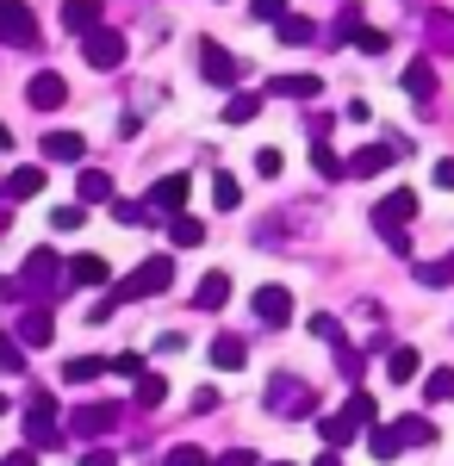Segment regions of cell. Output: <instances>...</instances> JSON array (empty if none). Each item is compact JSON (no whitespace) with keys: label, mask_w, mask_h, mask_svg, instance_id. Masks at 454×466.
I'll return each instance as SVG.
<instances>
[{"label":"cell","mask_w":454,"mask_h":466,"mask_svg":"<svg viewBox=\"0 0 454 466\" xmlns=\"http://www.w3.org/2000/svg\"><path fill=\"white\" fill-rule=\"evenodd\" d=\"M169 287H175V261H169V255H150V261H138V268L119 280L112 299H119V305H138V299H156V292H169Z\"/></svg>","instance_id":"obj_1"},{"label":"cell","mask_w":454,"mask_h":466,"mask_svg":"<svg viewBox=\"0 0 454 466\" xmlns=\"http://www.w3.org/2000/svg\"><path fill=\"white\" fill-rule=\"evenodd\" d=\"M26 448H37V454L63 448V430H57V398H50V392H32V404H26Z\"/></svg>","instance_id":"obj_2"},{"label":"cell","mask_w":454,"mask_h":466,"mask_svg":"<svg viewBox=\"0 0 454 466\" xmlns=\"http://www.w3.org/2000/svg\"><path fill=\"white\" fill-rule=\"evenodd\" d=\"M268 410L274 417H317V392L305 380H293V373H274L268 380Z\"/></svg>","instance_id":"obj_3"},{"label":"cell","mask_w":454,"mask_h":466,"mask_svg":"<svg viewBox=\"0 0 454 466\" xmlns=\"http://www.w3.org/2000/svg\"><path fill=\"white\" fill-rule=\"evenodd\" d=\"M19 287H26V292H44V299H63V255L37 243V249L26 255V274H19Z\"/></svg>","instance_id":"obj_4"},{"label":"cell","mask_w":454,"mask_h":466,"mask_svg":"<svg viewBox=\"0 0 454 466\" xmlns=\"http://www.w3.org/2000/svg\"><path fill=\"white\" fill-rule=\"evenodd\" d=\"M119 423H125V410H119V404H81V410H69L63 435H75V441H100V435H112Z\"/></svg>","instance_id":"obj_5"},{"label":"cell","mask_w":454,"mask_h":466,"mask_svg":"<svg viewBox=\"0 0 454 466\" xmlns=\"http://www.w3.org/2000/svg\"><path fill=\"white\" fill-rule=\"evenodd\" d=\"M0 44L37 50V13L26 6V0H0Z\"/></svg>","instance_id":"obj_6"},{"label":"cell","mask_w":454,"mask_h":466,"mask_svg":"<svg viewBox=\"0 0 454 466\" xmlns=\"http://www.w3.org/2000/svg\"><path fill=\"white\" fill-rule=\"evenodd\" d=\"M411 218H418V193H411V187H398V193H386L380 206H374V230L392 243V237H405V224H411Z\"/></svg>","instance_id":"obj_7"},{"label":"cell","mask_w":454,"mask_h":466,"mask_svg":"<svg viewBox=\"0 0 454 466\" xmlns=\"http://www.w3.org/2000/svg\"><path fill=\"white\" fill-rule=\"evenodd\" d=\"M200 75H206L212 87H237L243 81V63L224 50V44H212V37H200Z\"/></svg>","instance_id":"obj_8"},{"label":"cell","mask_w":454,"mask_h":466,"mask_svg":"<svg viewBox=\"0 0 454 466\" xmlns=\"http://www.w3.org/2000/svg\"><path fill=\"white\" fill-rule=\"evenodd\" d=\"M81 56H88V69H119V63H125V37L112 32V25H100V32H88L81 37Z\"/></svg>","instance_id":"obj_9"},{"label":"cell","mask_w":454,"mask_h":466,"mask_svg":"<svg viewBox=\"0 0 454 466\" xmlns=\"http://www.w3.org/2000/svg\"><path fill=\"white\" fill-rule=\"evenodd\" d=\"M398 156H411V144H405V137L367 144V149H355V156H349V175H355V180H367V175H380L386 162H398Z\"/></svg>","instance_id":"obj_10"},{"label":"cell","mask_w":454,"mask_h":466,"mask_svg":"<svg viewBox=\"0 0 454 466\" xmlns=\"http://www.w3.org/2000/svg\"><path fill=\"white\" fill-rule=\"evenodd\" d=\"M26 100H32L37 112H57L63 100H69V81H63L57 69H37L32 81H26Z\"/></svg>","instance_id":"obj_11"},{"label":"cell","mask_w":454,"mask_h":466,"mask_svg":"<svg viewBox=\"0 0 454 466\" xmlns=\"http://www.w3.org/2000/svg\"><path fill=\"white\" fill-rule=\"evenodd\" d=\"M112 280V268H106L100 255H75L63 261V292H81V287H106Z\"/></svg>","instance_id":"obj_12"},{"label":"cell","mask_w":454,"mask_h":466,"mask_svg":"<svg viewBox=\"0 0 454 466\" xmlns=\"http://www.w3.org/2000/svg\"><path fill=\"white\" fill-rule=\"evenodd\" d=\"M187 193H193V180H187V175H162L156 187H150V212L181 218V212H187Z\"/></svg>","instance_id":"obj_13"},{"label":"cell","mask_w":454,"mask_h":466,"mask_svg":"<svg viewBox=\"0 0 454 466\" xmlns=\"http://www.w3.org/2000/svg\"><path fill=\"white\" fill-rule=\"evenodd\" d=\"M37 193H44V162L13 168V175H6V187H0V199H6V206H26V199H37Z\"/></svg>","instance_id":"obj_14"},{"label":"cell","mask_w":454,"mask_h":466,"mask_svg":"<svg viewBox=\"0 0 454 466\" xmlns=\"http://www.w3.org/2000/svg\"><path fill=\"white\" fill-rule=\"evenodd\" d=\"M405 94H411L423 112L436 106V63H429V56H411V63H405Z\"/></svg>","instance_id":"obj_15"},{"label":"cell","mask_w":454,"mask_h":466,"mask_svg":"<svg viewBox=\"0 0 454 466\" xmlns=\"http://www.w3.org/2000/svg\"><path fill=\"white\" fill-rule=\"evenodd\" d=\"M255 323H268V329L293 323V292H286V287H262V292H255Z\"/></svg>","instance_id":"obj_16"},{"label":"cell","mask_w":454,"mask_h":466,"mask_svg":"<svg viewBox=\"0 0 454 466\" xmlns=\"http://www.w3.org/2000/svg\"><path fill=\"white\" fill-rule=\"evenodd\" d=\"M44 144V162H81L88 156V137L81 131H50V137H37Z\"/></svg>","instance_id":"obj_17"},{"label":"cell","mask_w":454,"mask_h":466,"mask_svg":"<svg viewBox=\"0 0 454 466\" xmlns=\"http://www.w3.org/2000/svg\"><path fill=\"white\" fill-rule=\"evenodd\" d=\"M50 336H57V318H50V305H32V311L19 318V342H26V349H44Z\"/></svg>","instance_id":"obj_18"},{"label":"cell","mask_w":454,"mask_h":466,"mask_svg":"<svg viewBox=\"0 0 454 466\" xmlns=\"http://www.w3.org/2000/svg\"><path fill=\"white\" fill-rule=\"evenodd\" d=\"M75 193H81V206H112V175L106 168H81L75 175Z\"/></svg>","instance_id":"obj_19"},{"label":"cell","mask_w":454,"mask_h":466,"mask_svg":"<svg viewBox=\"0 0 454 466\" xmlns=\"http://www.w3.org/2000/svg\"><path fill=\"white\" fill-rule=\"evenodd\" d=\"M268 94H280V100H317V94H324V81H317V75H274V81H268Z\"/></svg>","instance_id":"obj_20"},{"label":"cell","mask_w":454,"mask_h":466,"mask_svg":"<svg viewBox=\"0 0 454 466\" xmlns=\"http://www.w3.org/2000/svg\"><path fill=\"white\" fill-rule=\"evenodd\" d=\"M63 25H69L75 37L100 32V0H63Z\"/></svg>","instance_id":"obj_21"},{"label":"cell","mask_w":454,"mask_h":466,"mask_svg":"<svg viewBox=\"0 0 454 466\" xmlns=\"http://www.w3.org/2000/svg\"><path fill=\"white\" fill-rule=\"evenodd\" d=\"M224 299H231V274H218V268H212L206 280L193 287V305H200V311H224Z\"/></svg>","instance_id":"obj_22"},{"label":"cell","mask_w":454,"mask_h":466,"mask_svg":"<svg viewBox=\"0 0 454 466\" xmlns=\"http://www.w3.org/2000/svg\"><path fill=\"white\" fill-rule=\"evenodd\" d=\"M206 355H212V367H218V373H243L249 349H243V342H237V336H218V342H212Z\"/></svg>","instance_id":"obj_23"},{"label":"cell","mask_w":454,"mask_h":466,"mask_svg":"<svg viewBox=\"0 0 454 466\" xmlns=\"http://www.w3.org/2000/svg\"><path fill=\"white\" fill-rule=\"evenodd\" d=\"M418 373H423V355H418V349H392V355H386V380H398V386H411Z\"/></svg>","instance_id":"obj_24"},{"label":"cell","mask_w":454,"mask_h":466,"mask_svg":"<svg viewBox=\"0 0 454 466\" xmlns=\"http://www.w3.org/2000/svg\"><path fill=\"white\" fill-rule=\"evenodd\" d=\"M274 32H280V44H293V50H305V44H317V25L305 19V13H286V19H280Z\"/></svg>","instance_id":"obj_25"},{"label":"cell","mask_w":454,"mask_h":466,"mask_svg":"<svg viewBox=\"0 0 454 466\" xmlns=\"http://www.w3.org/2000/svg\"><path fill=\"white\" fill-rule=\"evenodd\" d=\"M317 435H324V448H336V454H343V448H349V441H355L361 430H355L349 417L336 410V417H317Z\"/></svg>","instance_id":"obj_26"},{"label":"cell","mask_w":454,"mask_h":466,"mask_svg":"<svg viewBox=\"0 0 454 466\" xmlns=\"http://www.w3.org/2000/svg\"><path fill=\"white\" fill-rule=\"evenodd\" d=\"M367 454H374V461H398V454H405L398 430H392V423H374V430H367Z\"/></svg>","instance_id":"obj_27"},{"label":"cell","mask_w":454,"mask_h":466,"mask_svg":"<svg viewBox=\"0 0 454 466\" xmlns=\"http://www.w3.org/2000/svg\"><path fill=\"white\" fill-rule=\"evenodd\" d=\"M343 417H349L355 430H374V423H380V404H374V392H349Z\"/></svg>","instance_id":"obj_28"},{"label":"cell","mask_w":454,"mask_h":466,"mask_svg":"<svg viewBox=\"0 0 454 466\" xmlns=\"http://www.w3.org/2000/svg\"><path fill=\"white\" fill-rule=\"evenodd\" d=\"M392 430H398L405 448H429V441H436V423H429V417H398Z\"/></svg>","instance_id":"obj_29"},{"label":"cell","mask_w":454,"mask_h":466,"mask_svg":"<svg viewBox=\"0 0 454 466\" xmlns=\"http://www.w3.org/2000/svg\"><path fill=\"white\" fill-rule=\"evenodd\" d=\"M169 243H181V249H200V243H206V224H200V218H169Z\"/></svg>","instance_id":"obj_30"},{"label":"cell","mask_w":454,"mask_h":466,"mask_svg":"<svg viewBox=\"0 0 454 466\" xmlns=\"http://www.w3.org/2000/svg\"><path fill=\"white\" fill-rule=\"evenodd\" d=\"M100 373H106V360H94V355H75V360H63V380H69V386H94Z\"/></svg>","instance_id":"obj_31"},{"label":"cell","mask_w":454,"mask_h":466,"mask_svg":"<svg viewBox=\"0 0 454 466\" xmlns=\"http://www.w3.org/2000/svg\"><path fill=\"white\" fill-rule=\"evenodd\" d=\"M212 206H218V212H237V206H243V187H237V175H212Z\"/></svg>","instance_id":"obj_32"},{"label":"cell","mask_w":454,"mask_h":466,"mask_svg":"<svg viewBox=\"0 0 454 466\" xmlns=\"http://www.w3.org/2000/svg\"><path fill=\"white\" fill-rule=\"evenodd\" d=\"M312 168H317L324 180H343V175H349V162H343L330 144H312Z\"/></svg>","instance_id":"obj_33"},{"label":"cell","mask_w":454,"mask_h":466,"mask_svg":"<svg viewBox=\"0 0 454 466\" xmlns=\"http://www.w3.org/2000/svg\"><path fill=\"white\" fill-rule=\"evenodd\" d=\"M423 398H429V404H454V367H436V373L423 380Z\"/></svg>","instance_id":"obj_34"},{"label":"cell","mask_w":454,"mask_h":466,"mask_svg":"<svg viewBox=\"0 0 454 466\" xmlns=\"http://www.w3.org/2000/svg\"><path fill=\"white\" fill-rule=\"evenodd\" d=\"M162 398H169V380H162V373H138V404L143 410H156Z\"/></svg>","instance_id":"obj_35"},{"label":"cell","mask_w":454,"mask_h":466,"mask_svg":"<svg viewBox=\"0 0 454 466\" xmlns=\"http://www.w3.org/2000/svg\"><path fill=\"white\" fill-rule=\"evenodd\" d=\"M262 112V94H237V100H224V125H249Z\"/></svg>","instance_id":"obj_36"},{"label":"cell","mask_w":454,"mask_h":466,"mask_svg":"<svg viewBox=\"0 0 454 466\" xmlns=\"http://www.w3.org/2000/svg\"><path fill=\"white\" fill-rule=\"evenodd\" d=\"M361 25H367V19H361V6H343V13H336V44H355V37H361Z\"/></svg>","instance_id":"obj_37"},{"label":"cell","mask_w":454,"mask_h":466,"mask_svg":"<svg viewBox=\"0 0 454 466\" xmlns=\"http://www.w3.org/2000/svg\"><path fill=\"white\" fill-rule=\"evenodd\" d=\"M0 373H26V342L19 336H0Z\"/></svg>","instance_id":"obj_38"},{"label":"cell","mask_w":454,"mask_h":466,"mask_svg":"<svg viewBox=\"0 0 454 466\" xmlns=\"http://www.w3.org/2000/svg\"><path fill=\"white\" fill-rule=\"evenodd\" d=\"M411 274H418L423 287H449V280H454V261H418Z\"/></svg>","instance_id":"obj_39"},{"label":"cell","mask_w":454,"mask_h":466,"mask_svg":"<svg viewBox=\"0 0 454 466\" xmlns=\"http://www.w3.org/2000/svg\"><path fill=\"white\" fill-rule=\"evenodd\" d=\"M429 44H436V50H454V19L449 13H429Z\"/></svg>","instance_id":"obj_40"},{"label":"cell","mask_w":454,"mask_h":466,"mask_svg":"<svg viewBox=\"0 0 454 466\" xmlns=\"http://www.w3.org/2000/svg\"><path fill=\"white\" fill-rule=\"evenodd\" d=\"M50 224H57V230H81V224H88V206H81V199H75V206H57Z\"/></svg>","instance_id":"obj_41"},{"label":"cell","mask_w":454,"mask_h":466,"mask_svg":"<svg viewBox=\"0 0 454 466\" xmlns=\"http://www.w3.org/2000/svg\"><path fill=\"white\" fill-rule=\"evenodd\" d=\"M249 13H255L262 25H280V19H286V0H249Z\"/></svg>","instance_id":"obj_42"},{"label":"cell","mask_w":454,"mask_h":466,"mask_svg":"<svg viewBox=\"0 0 454 466\" xmlns=\"http://www.w3.org/2000/svg\"><path fill=\"white\" fill-rule=\"evenodd\" d=\"M112 218H119V224H150V206H131V199H112Z\"/></svg>","instance_id":"obj_43"},{"label":"cell","mask_w":454,"mask_h":466,"mask_svg":"<svg viewBox=\"0 0 454 466\" xmlns=\"http://www.w3.org/2000/svg\"><path fill=\"white\" fill-rule=\"evenodd\" d=\"M355 50H367V56H386V32H374V25H361V37H355Z\"/></svg>","instance_id":"obj_44"},{"label":"cell","mask_w":454,"mask_h":466,"mask_svg":"<svg viewBox=\"0 0 454 466\" xmlns=\"http://www.w3.org/2000/svg\"><path fill=\"white\" fill-rule=\"evenodd\" d=\"M212 466H262V461H255V448H224Z\"/></svg>","instance_id":"obj_45"},{"label":"cell","mask_w":454,"mask_h":466,"mask_svg":"<svg viewBox=\"0 0 454 466\" xmlns=\"http://www.w3.org/2000/svg\"><path fill=\"white\" fill-rule=\"evenodd\" d=\"M162 466H212L206 454H200V448H193V441H187V448H175V454H169V461Z\"/></svg>","instance_id":"obj_46"},{"label":"cell","mask_w":454,"mask_h":466,"mask_svg":"<svg viewBox=\"0 0 454 466\" xmlns=\"http://www.w3.org/2000/svg\"><path fill=\"white\" fill-rule=\"evenodd\" d=\"M255 175H262V180L280 175V149H255Z\"/></svg>","instance_id":"obj_47"},{"label":"cell","mask_w":454,"mask_h":466,"mask_svg":"<svg viewBox=\"0 0 454 466\" xmlns=\"http://www.w3.org/2000/svg\"><path fill=\"white\" fill-rule=\"evenodd\" d=\"M106 367H112V373H125V380H138V373H143V360L131 355V349H125V355H112Z\"/></svg>","instance_id":"obj_48"},{"label":"cell","mask_w":454,"mask_h":466,"mask_svg":"<svg viewBox=\"0 0 454 466\" xmlns=\"http://www.w3.org/2000/svg\"><path fill=\"white\" fill-rule=\"evenodd\" d=\"M312 336H324V342H336V349H343V329H336V318H324V311L312 318Z\"/></svg>","instance_id":"obj_49"},{"label":"cell","mask_w":454,"mask_h":466,"mask_svg":"<svg viewBox=\"0 0 454 466\" xmlns=\"http://www.w3.org/2000/svg\"><path fill=\"white\" fill-rule=\"evenodd\" d=\"M336 367H343V373L355 380V373H361V355H355V349H336Z\"/></svg>","instance_id":"obj_50"},{"label":"cell","mask_w":454,"mask_h":466,"mask_svg":"<svg viewBox=\"0 0 454 466\" xmlns=\"http://www.w3.org/2000/svg\"><path fill=\"white\" fill-rule=\"evenodd\" d=\"M0 466H37V448H13V454H6Z\"/></svg>","instance_id":"obj_51"},{"label":"cell","mask_w":454,"mask_h":466,"mask_svg":"<svg viewBox=\"0 0 454 466\" xmlns=\"http://www.w3.org/2000/svg\"><path fill=\"white\" fill-rule=\"evenodd\" d=\"M81 466H119V461H112V448H88V454H81Z\"/></svg>","instance_id":"obj_52"},{"label":"cell","mask_w":454,"mask_h":466,"mask_svg":"<svg viewBox=\"0 0 454 466\" xmlns=\"http://www.w3.org/2000/svg\"><path fill=\"white\" fill-rule=\"evenodd\" d=\"M436 187H454V156H442V162H436Z\"/></svg>","instance_id":"obj_53"},{"label":"cell","mask_w":454,"mask_h":466,"mask_svg":"<svg viewBox=\"0 0 454 466\" xmlns=\"http://www.w3.org/2000/svg\"><path fill=\"white\" fill-rule=\"evenodd\" d=\"M0 299H26V287L19 280H0Z\"/></svg>","instance_id":"obj_54"},{"label":"cell","mask_w":454,"mask_h":466,"mask_svg":"<svg viewBox=\"0 0 454 466\" xmlns=\"http://www.w3.org/2000/svg\"><path fill=\"white\" fill-rule=\"evenodd\" d=\"M312 466H343V454H336V448H324V454H317Z\"/></svg>","instance_id":"obj_55"},{"label":"cell","mask_w":454,"mask_h":466,"mask_svg":"<svg viewBox=\"0 0 454 466\" xmlns=\"http://www.w3.org/2000/svg\"><path fill=\"white\" fill-rule=\"evenodd\" d=\"M6 149H13V131H6V125H0V156H6Z\"/></svg>","instance_id":"obj_56"},{"label":"cell","mask_w":454,"mask_h":466,"mask_svg":"<svg viewBox=\"0 0 454 466\" xmlns=\"http://www.w3.org/2000/svg\"><path fill=\"white\" fill-rule=\"evenodd\" d=\"M6 218H13V212H6V206H0V230H6Z\"/></svg>","instance_id":"obj_57"},{"label":"cell","mask_w":454,"mask_h":466,"mask_svg":"<svg viewBox=\"0 0 454 466\" xmlns=\"http://www.w3.org/2000/svg\"><path fill=\"white\" fill-rule=\"evenodd\" d=\"M0 417H6V392H0Z\"/></svg>","instance_id":"obj_58"},{"label":"cell","mask_w":454,"mask_h":466,"mask_svg":"<svg viewBox=\"0 0 454 466\" xmlns=\"http://www.w3.org/2000/svg\"><path fill=\"white\" fill-rule=\"evenodd\" d=\"M274 466H293V461H274Z\"/></svg>","instance_id":"obj_59"},{"label":"cell","mask_w":454,"mask_h":466,"mask_svg":"<svg viewBox=\"0 0 454 466\" xmlns=\"http://www.w3.org/2000/svg\"><path fill=\"white\" fill-rule=\"evenodd\" d=\"M0 187H6V180H0Z\"/></svg>","instance_id":"obj_60"},{"label":"cell","mask_w":454,"mask_h":466,"mask_svg":"<svg viewBox=\"0 0 454 466\" xmlns=\"http://www.w3.org/2000/svg\"><path fill=\"white\" fill-rule=\"evenodd\" d=\"M449 261H454V255H449Z\"/></svg>","instance_id":"obj_61"}]
</instances>
